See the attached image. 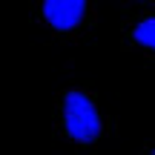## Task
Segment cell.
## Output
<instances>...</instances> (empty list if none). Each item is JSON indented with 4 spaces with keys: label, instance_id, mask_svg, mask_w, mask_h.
Segmentation results:
<instances>
[{
    "label": "cell",
    "instance_id": "obj_1",
    "mask_svg": "<svg viewBox=\"0 0 155 155\" xmlns=\"http://www.w3.org/2000/svg\"><path fill=\"white\" fill-rule=\"evenodd\" d=\"M109 112L101 98L83 83H72L58 101V127L75 147H98L109 135Z\"/></svg>",
    "mask_w": 155,
    "mask_h": 155
},
{
    "label": "cell",
    "instance_id": "obj_2",
    "mask_svg": "<svg viewBox=\"0 0 155 155\" xmlns=\"http://www.w3.org/2000/svg\"><path fill=\"white\" fill-rule=\"evenodd\" d=\"M95 0H38V17L52 35L75 38L92 26Z\"/></svg>",
    "mask_w": 155,
    "mask_h": 155
},
{
    "label": "cell",
    "instance_id": "obj_3",
    "mask_svg": "<svg viewBox=\"0 0 155 155\" xmlns=\"http://www.w3.org/2000/svg\"><path fill=\"white\" fill-rule=\"evenodd\" d=\"M124 40L129 49L147 52L155 58V12H144V15L132 17L124 26Z\"/></svg>",
    "mask_w": 155,
    "mask_h": 155
},
{
    "label": "cell",
    "instance_id": "obj_4",
    "mask_svg": "<svg viewBox=\"0 0 155 155\" xmlns=\"http://www.w3.org/2000/svg\"><path fill=\"white\" fill-rule=\"evenodd\" d=\"M129 3H155V0H129Z\"/></svg>",
    "mask_w": 155,
    "mask_h": 155
},
{
    "label": "cell",
    "instance_id": "obj_5",
    "mask_svg": "<svg viewBox=\"0 0 155 155\" xmlns=\"http://www.w3.org/2000/svg\"><path fill=\"white\" fill-rule=\"evenodd\" d=\"M150 152H155V144H150Z\"/></svg>",
    "mask_w": 155,
    "mask_h": 155
}]
</instances>
